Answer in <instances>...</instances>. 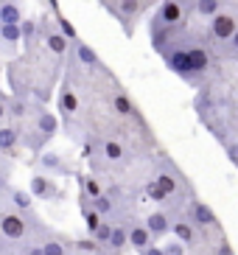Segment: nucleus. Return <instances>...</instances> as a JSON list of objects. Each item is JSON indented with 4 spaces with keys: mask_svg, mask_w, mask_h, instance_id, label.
<instances>
[{
    "mask_svg": "<svg viewBox=\"0 0 238 255\" xmlns=\"http://www.w3.org/2000/svg\"><path fill=\"white\" fill-rule=\"evenodd\" d=\"M28 191L34 199H45V202H53V199H65V191H62L56 182L48 177V174H31L28 180Z\"/></svg>",
    "mask_w": 238,
    "mask_h": 255,
    "instance_id": "nucleus-4",
    "label": "nucleus"
},
{
    "mask_svg": "<svg viewBox=\"0 0 238 255\" xmlns=\"http://www.w3.org/2000/svg\"><path fill=\"white\" fill-rule=\"evenodd\" d=\"M146 196H149L151 202H160V205H165V202H168V194H165L163 188L157 185V180L146 182Z\"/></svg>",
    "mask_w": 238,
    "mask_h": 255,
    "instance_id": "nucleus-27",
    "label": "nucleus"
},
{
    "mask_svg": "<svg viewBox=\"0 0 238 255\" xmlns=\"http://www.w3.org/2000/svg\"><path fill=\"white\" fill-rule=\"evenodd\" d=\"M219 255H233V250H230V244H227V241H222V244H219Z\"/></svg>",
    "mask_w": 238,
    "mask_h": 255,
    "instance_id": "nucleus-35",
    "label": "nucleus"
},
{
    "mask_svg": "<svg viewBox=\"0 0 238 255\" xmlns=\"http://www.w3.org/2000/svg\"><path fill=\"white\" fill-rule=\"evenodd\" d=\"M98 149H101V157H104L107 163H112V165H118V163L126 160V146L118 143V140H101Z\"/></svg>",
    "mask_w": 238,
    "mask_h": 255,
    "instance_id": "nucleus-14",
    "label": "nucleus"
},
{
    "mask_svg": "<svg viewBox=\"0 0 238 255\" xmlns=\"http://www.w3.org/2000/svg\"><path fill=\"white\" fill-rule=\"evenodd\" d=\"M233 255H236V253H233Z\"/></svg>",
    "mask_w": 238,
    "mask_h": 255,
    "instance_id": "nucleus-41",
    "label": "nucleus"
},
{
    "mask_svg": "<svg viewBox=\"0 0 238 255\" xmlns=\"http://www.w3.org/2000/svg\"><path fill=\"white\" fill-rule=\"evenodd\" d=\"M56 23H59L62 34H65L67 39H73V42H76V39H79V37H76V28H73V25H70V23H67L65 17H56Z\"/></svg>",
    "mask_w": 238,
    "mask_h": 255,
    "instance_id": "nucleus-30",
    "label": "nucleus"
},
{
    "mask_svg": "<svg viewBox=\"0 0 238 255\" xmlns=\"http://www.w3.org/2000/svg\"><path fill=\"white\" fill-rule=\"evenodd\" d=\"M154 180H157V185H160L165 194H168V199H171V196H177L179 191H182V185H179V174L174 171L171 165H168V168H160Z\"/></svg>",
    "mask_w": 238,
    "mask_h": 255,
    "instance_id": "nucleus-12",
    "label": "nucleus"
},
{
    "mask_svg": "<svg viewBox=\"0 0 238 255\" xmlns=\"http://www.w3.org/2000/svg\"><path fill=\"white\" fill-rule=\"evenodd\" d=\"M140 255H165V250H163V247H154V244H151V247H146Z\"/></svg>",
    "mask_w": 238,
    "mask_h": 255,
    "instance_id": "nucleus-34",
    "label": "nucleus"
},
{
    "mask_svg": "<svg viewBox=\"0 0 238 255\" xmlns=\"http://www.w3.org/2000/svg\"><path fill=\"white\" fill-rule=\"evenodd\" d=\"M39 165L51 174H65V177L73 174V168L67 165V160L62 157V154H56V151H42V154H39Z\"/></svg>",
    "mask_w": 238,
    "mask_h": 255,
    "instance_id": "nucleus-11",
    "label": "nucleus"
},
{
    "mask_svg": "<svg viewBox=\"0 0 238 255\" xmlns=\"http://www.w3.org/2000/svg\"><path fill=\"white\" fill-rule=\"evenodd\" d=\"M101 255H104V250H101Z\"/></svg>",
    "mask_w": 238,
    "mask_h": 255,
    "instance_id": "nucleus-40",
    "label": "nucleus"
},
{
    "mask_svg": "<svg viewBox=\"0 0 238 255\" xmlns=\"http://www.w3.org/2000/svg\"><path fill=\"white\" fill-rule=\"evenodd\" d=\"M126 230H129V247H134L137 253L151 247V239H154V236H151V230L146 227V222H132Z\"/></svg>",
    "mask_w": 238,
    "mask_h": 255,
    "instance_id": "nucleus-10",
    "label": "nucleus"
},
{
    "mask_svg": "<svg viewBox=\"0 0 238 255\" xmlns=\"http://www.w3.org/2000/svg\"><path fill=\"white\" fill-rule=\"evenodd\" d=\"M185 216L194 222L196 227H216L219 225V219H216V213H213V208L210 205H205L202 199H191L188 202V208H185Z\"/></svg>",
    "mask_w": 238,
    "mask_h": 255,
    "instance_id": "nucleus-5",
    "label": "nucleus"
},
{
    "mask_svg": "<svg viewBox=\"0 0 238 255\" xmlns=\"http://www.w3.org/2000/svg\"><path fill=\"white\" fill-rule=\"evenodd\" d=\"M0 3H6V0H0Z\"/></svg>",
    "mask_w": 238,
    "mask_h": 255,
    "instance_id": "nucleus-39",
    "label": "nucleus"
},
{
    "mask_svg": "<svg viewBox=\"0 0 238 255\" xmlns=\"http://www.w3.org/2000/svg\"><path fill=\"white\" fill-rule=\"evenodd\" d=\"M6 115H8V101L0 98V118H6Z\"/></svg>",
    "mask_w": 238,
    "mask_h": 255,
    "instance_id": "nucleus-36",
    "label": "nucleus"
},
{
    "mask_svg": "<svg viewBox=\"0 0 238 255\" xmlns=\"http://www.w3.org/2000/svg\"><path fill=\"white\" fill-rule=\"evenodd\" d=\"M163 250H165V255H185V244H182L179 239L168 241V244H165Z\"/></svg>",
    "mask_w": 238,
    "mask_h": 255,
    "instance_id": "nucleus-29",
    "label": "nucleus"
},
{
    "mask_svg": "<svg viewBox=\"0 0 238 255\" xmlns=\"http://www.w3.org/2000/svg\"><path fill=\"white\" fill-rule=\"evenodd\" d=\"M20 143H22V127H17V124L0 127V154H14Z\"/></svg>",
    "mask_w": 238,
    "mask_h": 255,
    "instance_id": "nucleus-9",
    "label": "nucleus"
},
{
    "mask_svg": "<svg viewBox=\"0 0 238 255\" xmlns=\"http://www.w3.org/2000/svg\"><path fill=\"white\" fill-rule=\"evenodd\" d=\"M112 230H115V225H112V222H101V225H98V230L93 233V239L98 241V244H104V247H110V239H112Z\"/></svg>",
    "mask_w": 238,
    "mask_h": 255,
    "instance_id": "nucleus-26",
    "label": "nucleus"
},
{
    "mask_svg": "<svg viewBox=\"0 0 238 255\" xmlns=\"http://www.w3.org/2000/svg\"><path fill=\"white\" fill-rule=\"evenodd\" d=\"M171 225H174V216L168 213V210H154V213H149V216H146V227L151 230V236H154V239L168 236V233H171Z\"/></svg>",
    "mask_w": 238,
    "mask_h": 255,
    "instance_id": "nucleus-7",
    "label": "nucleus"
},
{
    "mask_svg": "<svg viewBox=\"0 0 238 255\" xmlns=\"http://www.w3.org/2000/svg\"><path fill=\"white\" fill-rule=\"evenodd\" d=\"M171 233H174V239H179L185 247H196V244H199V227H196L185 213H182V216H174Z\"/></svg>",
    "mask_w": 238,
    "mask_h": 255,
    "instance_id": "nucleus-6",
    "label": "nucleus"
},
{
    "mask_svg": "<svg viewBox=\"0 0 238 255\" xmlns=\"http://www.w3.org/2000/svg\"><path fill=\"white\" fill-rule=\"evenodd\" d=\"M236 28H238V14L230 11V8H222L219 14L210 17L208 37H210V42H216V45H227L233 39V34H236Z\"/></svg>",
    "mask_w": 238,
    "mask_h": 255,
    "instance_id": "nucleus-3",
    "label": "nucleus"
},
{
    "mask_svg": "<svg viewBox=\"0 0 238 255\" xmlns=\"http://www.w3.org/2000/svg\"><path fill=\"white\" fill-rule=\"evenodd\" d=\"M0 39H3V42H6V45H11L14 48L17 42H20L22 39V25H0Z\"/></svg>",
    "mask_w": 238,
    "mask_h": 255,
    "instance_id": "nucleus-24",
    "label": "nucleus"
},
{
    "mask_svg": "<svg viewBox=\"0 0 238 255\" xmlns=\"http://www.w3.org/2000/svg\"><path fill=\"white\" fill-rule=\"evenodd\" d=\"M20 255H45V250H42V244H34V241H28V244H25V247L20 250Z\"/></svg>",
    "mask_w": 238,
    "mask_h": 255,
    "instance_id": "nucleus-31",
    "label": "nucleus"
},
{
    "mask_svg": "<svg viewBox=\"0 0 238 255\" xmlns=\"http://www.w3.org/2000/svg\"><path fill=\"white\" fill-rule=\"evenodd\" d=\"M0 188H6V177L3 174H0Z\"/></svg>",
    "mask_w": 238,
    "mask_h": 255,
    "instance_id": "nucleus-38",
    "label": "nucleus"
},
{
    "mask_svg": "<svg viewBox=\"0 0 238 255\" xmlns=\"http://www.w3.org/2000/svg\"><path fill=\"white\" fill-rule=\"evenodd\" d=\"M224 149H227V160L238 168V135H236V140H224Z\"/></svg>",
    "mask_w": 238,
    "mask_h": 255,
    "instance_id": "nucleus-28",
    "label": "nucleus"
},
{
    "mask_svg": "<svg viewBox=\"0 0 238 255\" xmlns=\"http://www.w3.org/2000/svg\"><path fill=\"white\" fill-rule=\"evenodd\" d=\"M143 8V0H120L118 3V17L120 20H132V17L140 14Z\"/></svg>",
    "mask_w": 238,
    "mask_h": 255,
    "instance_id": "nucleus-22",
    "label": "nucleus"
},
{
    "mask_svg": "<svg viewBox=\"0 0 238 255\" xmlns=\"http://www.w3.org/2000/svg\"><path fill=\"white\" fill-rule=\"evenodd\" d=\"M191 8H196V0H163V6H160L157 20H154V31H160V28L174 31L177 25L185 23Z\"/></svg>",
    "mask_w": 238,
    "mask_h": 255,
    "instance_id": "nucleus-2",
    "label": "nucleus"
},
{
    "mask_svg": "<svg viewBox=\"0 0 238 255\" xmlns=\"http://www.w3.org/2000/svg\"><path fill=\"white\" fill-rule=\"evenodd\" d=\"M6 244H11V241L3 236V230H0V253H6Z\"/></svg>",
    "mask_w": 238,
    "mask_h": 255,
    "instance_id": "nucleus-37",
    "label": "nucleus"
},
{
    "mask_svg": "<svg viewBox=\"0 0 238 255\" xmlns=\"http://www.w3.org/2000/svg\"><path fill=\"white\" fill-rule=\"evenodd\" d=\"M90 208L98 210L104 219H110L112 213H115V202H112L110 194H98V196H90Z\"/></svg>",
    "mask_w": 238,
    "mask_h": 255,
    "instance_id": "nucleus-20",
    "label": "nucleus"
},
{
    "mask_svg": "<svg viewBox=\"0 0 238 255\" xmlns=\"http://www.w3.org/2000/svg\"><path fill=\"white\" fill-rule=\"evenodd\" d=\"M20 25L22 23V8L17 0H6V3H0V25Z\"/></svg>",
    "mask_w": 238,
    "mask_h": 255,
    "instance_id": "nucleus-15",
    "label": "nucleus"
},
{
    "mask_svg": "<svg viewBox=\"0 0 238 255\" xmlns=\"http://www.w3.org/2000/svg\"><path fill=\"white\" fill-rule=\"evenodd\" d=\"M39 244H42L45 255H73V253H70V247H67V241L62 239V236H53V233H48Z\"/></svg>",
    "mask_w": 238,
    "mask_h": 255,
    "instance_id": "nucleus-17",
    "label": "nucleus"
},
{
    "mask_svg": "<svg viewBox=\"0 0 238 255\" xmlns=\"http://www.w3.org/2000/svg\"><path fill=\"white\" fill-rule=\"evenodd\" d=\"M31 227H37V213H22L14 205L11 208H0V230L11 244H20L25 236L31 233Z\"/></svg>",
    "mask_w": 238,
    "mask_h": 255,
    "instance_id": "nucleus-1",
    "label": "nucleus"
},
{
    "mask_svg": "<svg viewBox=\"0 0 238 255\" xmlns=\"http://www.w3.org/2000/svg\"><path fill=\"white\" fill-rule=\"evenodd\" d=\"M31 110H34V107H28V101H25V98H11V101H8V118H11V121L28 118Z\"/></svg>",
    "mask_w": 238,
    "mask_h": 255,
    "instance_id": "nucleus-21",
    "label": "nucleus"
},
{
    "mask_svg": "<svg viewBox=\"0 0 238 255\" xmlns=\"http://www.w3.org/2000/svg\"><path fill=\"white\" fill-rule=\"evenodd\" d=\"M129 244V230L123 225H115V230H112V239H110V250L112 253H120V250Z\"/></svg>",
    "mask_w": 238,
    "mask_h": 255,
    "instance_id": "nucleus-23",
    "label": "nucleus"
},
{
    "mask_svg": "<svg viewBox=\"0 0 238 255\" xmlns=\"http://www.w3.org/2000/svg\"><path fill=\"white\" fill-rule=\"evenodd\" d=\"M199 17H213V14H219L222 11V0H196V8H194Z\"/></svg>",
    "mask_w": 238,
    "mask_h": 255,
    "instance_id": "nucleus-25",
    "label": "nucleus"
},
{
    "mask_svg": "<svg viewBox=\"0 0 238 255\" xmlns=\"http://www.w3.org/2000/svg\"><path fill=\"white\" fill-rule=\"evenodd\" d=\"M8 202L22 213L34 210V196H31V191H22V188H8Z\"/></svg>",
    "mask_w": 238,
    "mask_h": 255,
    "instance_id": "nucleus-16",
    "label": "nucleus"
},
{
    "mask_svg": "<svg viewBox=\"0 0 238 255\" xmlns=\"http://www.w3.org/2000/svg\"><path fill=\"white\" fill-rule=\"evenodd\" d=\"M112 110L118 115H123V118H134V115H137L132 98H129L126 93H115V96H112Z\"/></svg>",
    "mask_w": 238,
    "mask_h": 255,
    "instance_id": "nucleus-19",
    "label": "nucleus"
},
{
    "mask_svg": "<svg viewBox=\"0 0 238 255\" xmlns=\"http://www.w3.org/2000/svg\"><path fill=\"white\" fill-rule=\"evenodd\" d=\"M67 42H70V39H67L62 31H48V34H45V45H48L51 53H56V56H65Z\"/></svg>",
    "mask_w": 238,
    "mask_h": 255,
    "instance_id": "nucleus-18",
    "label": "nucleus"
},
{
    "mask_svg": "<svg viewBox=\"0 0 238 255\" xmlns=\"http://www.w3.org/2000/svg\"><path fill=\"white\" fill-rule=\"evenodd\" d=\"M76 59L82 62L84 68H90V70H104V62H101V56H98V53L93 51L87 42H79V39H76Z\"/></svg>",
    "mask_w": 238,
    "mask_h": 255,
    "instance_id": "nucleus-13",
    "label": "nucleus"
},
{
    "mask_svg": "<svg viewBox=\"0 0 238 255\" xmlns=\"http://www.w3.org/2000/svg\"><path fill=\"white\" fill-rule=\"evenodd\" d=\"M56 107H59V115H62L65 121L76 118V113H79V96L73 93L70 82L62 84V93H59V101H56Z\"/></svg>",
    "mask_w": 238,
    "mask_h": 255,
    "instance_id": "nucleus-8",
    "label": "nucleus"
},
{
    "mask_svg": "<svg viewBox=\"0 0 238 255\" xmlns=\"http://www.w3.org/2000/svg\"><path fill=\"white\" fill-rule=\"evenodd\" d=\"M84 194H87V196H98V194H104V191H101V185L90 177V180H84Z\"/></svg>",
    "mask_w": 238,
    "mask_h": 255,
    "instance_id": "nucleus-32",
    "label": "nucleus"
},
{
    "mask_svg": "<svg viewBox=\"0 0 238 255\" xmlns=\"http://www.w3.org/2000/svg\"><path fill=\"white\" fill-rule=\"evenodd\" d=\"M227 53H230V56H238V28H236V34H233V39L227 42Z\"/></svg>",
    "mask_w": 238,
    "mask_h": 255,
    "instance_id": "nucleus-33",
    "label": "nucleus"
}]
</instances>
